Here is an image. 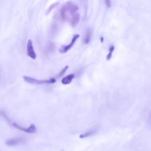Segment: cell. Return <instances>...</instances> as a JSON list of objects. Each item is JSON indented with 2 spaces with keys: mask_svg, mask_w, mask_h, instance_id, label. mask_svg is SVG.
<instances>
[{
  "mask_svg": "<svg viewBox=\"0 0 151 151\" xmlns=\"http://www.w3.org/2000/svg\"><path fill=\"white\" fill-rule=\"evenodd\" d=\"M79 9V7L73 2H68L66 5L63 6L61 8L60 14L63 20H67L68 15L73 16Z\"/></svg>",
  "mask_w": 151,
  "mask_h": 151,
  "instance_id": "6da1fadb",
  "label": "cell"
},
{
  "mask_svg": "<svg viewBox=\"0 0 151 151\" xmlns=\"http://www.w3.org/2000/svg\"><path fill=\"white\" fill-rule=\"evenodd\" d=\"M25 82L28 83L32 85H41L44 84H53L55 83L56 82V79L54 77H51L49 80H39L34 79L29 76H23Z\"/></svg>",
  "mask_w": 151,
  "mask_h": 151,
  "instance_id": "7a4b0ae2",
  "label": "cell"
},
{
  "mask_svg": "<svg viewBox=\"0 0 151 151\" xmlns=\"http://www.w3.org/2000/svg\"><path fill=\"white\" fill-rule=\"evenodd\" d=\"M13 126H14L15 127H16L17 129H19L20 131H23L26 133H34L36 132V127L35 126V125L34 124H31L30 125V126L27 127V128H25V127H23L20 125H18V124L14 123L13 124Z\"/></svg>",
  "mask_w": 151,
  "mask_h": 151,
  "instance_id": "3957f363",
  "label": "cell"
},
{
  "mask_svg": "<svg viewBox=\"0 0 151 151\" xmlns=\"http://www.w3.org/2000/svg\"><path fill=\"white\" fill-rule=\"evenodd\" d=\"M27 55L30 58H31L32 59L35 60V59H36L37 55H36V53L34 52V48H33V46L32 41L31 40H28V42H27Z\"/></svg>",
  "mask_w": 151,
  "mask_h": 151,
  "instance_id": "277c9868",
  "label": "cell"
},
{
  "mask_svg": "<svg viewBox=\"0 0 151 151\" xmlns=\"http://www.w3.org/2000/svg\"><path fill=\"white\" fill-rule=\"evenodd\" d=\"M80 37V35L79 34H76L74 35V36H73V39L71 41V43H70L69 45H66V46H63V47H62V48L59 50V51L61 53H65L66 52H67L70 49L73 45L74 44L76 41L77 40V39H79V37Z\"/></svg>",
  "mask_w": 151,
  "mask_h": 151,
  "instance_id": "5b68a950",
  "label": "cell"
},
{
  "mask_svg": "<svg viewBox=\"0 0 151 151\" xmlns=\"http://www.w3.org/2000/svg\"><path fill=\"white\" fill-rule=\"evenodd\" d=\"M23 142H24V139L21 137H18L8 139L6 141V145L8 146H16L18 144H22Z\"/></svg>",
  "mask_w": 151,
  "mask_h": 151,
  "instance_id": "8992f818",
  "label": "cell"
},
{
  "mask_svg": "<svg viewBox=\"0 0 151 151\" xmlns=\"http://www.w3.org/2000/svg\"><path fill=\"white\" fill-rule=\"evenodd\" d=\"M75 77V75L74 74H70L65 77H64L62 80H61V82L63 85H67L70 84L72 82V80L74 79V78Z\"/></svg>",
  "mask_w": 151,
  "mask_h": 151,
  "instance_id": "52a82bcc",
  "label": "cell"
},
{
  "mask_svg": "<svg viewBox=\"0 0 151 151\" xmlns=\"http://www.w3.org/2000/svg\"><path fill=\"white\" fill-rule=\"evenodd\" d=\"M80 20V16L79 13H74L70 18V23L73 27H75L77 25Z\"/></svg>",
  "mask_w": 151,
  "mask_h": 151,
  "instance_id": "ba28073f",
  "label": "cell"
},
{
  "mask_svg": "<svg viewBox=\"0 0 151 151\" xmlns=\"http://www.w3.org/2000/svg\"><path fill=\"white\" fill-rule=\"evenodd\" d=\"M97 129H93V130H90L83 134H82L80 135V138L81 139H83V138H86V137H87L89 136H92L95 135L96 132H97Z\"/></svg>",
  "mask_w": 151,
  "mask_h": 151,
  "instance_id": "9c48e42d",
  "label": "cell"
},
{
  "mask_svg": "<svg viewBox=\"0 0 151 151\" xmlns=\"http://www.w3.org/2000/svg\"><path fill=\"white\" fill-rule=\"evenodd\" d=\"M91 37V31L90 30L88 29L86 31L85 39V44H88L90 41Z\"/></svg>",
  "mask_w": 151,
  "mask_h": 151,
  "instance_id": "30bf717a",
  "label": "cell"
},
{
  "mask_svg": "<svg viewBox=\"0 0 151 151\" xmlns=\"http://www.w3.org/2000/svg\"><path fill=\"white\" fill-rule=\"evenodd\" d=\"M114 50V45H110V47H109V53L108 55L107 56V60H110V59H111L112 56V53H113Z\"/></svg>",
  "mask_w": 151,
  "mask_h": 151,
  "instance_id": "8fae6325",
  "label": "cell"
},
{
  "mask_svg": "<svg viewBox=\"0 0 151 151\" xmlns=\"http://www.w3.org/2000/svg\"><path fill=\"white\" fill-rule=\"evenodd\" d=\"M68 68V66H66V67H64L62 70L61 72L59 73V75L57 76V77H62V76L64 74V73H66V72Z\"/></svg>",
  "mask_w": 151,
  "mask_h": 151,
  "instance_id": "7c38bea8",
  "label": "cell"
},
{
  "mask_svg": "<svg viewBox=\"0 0 151 151\" xmlns=\"http://www.w3.org/2000/svg\"><path fill=\"white\" fill-rule=\"evenodd\" d=\"M105 3H106V6H107L108 7H111L110 0H105Z\"/></svg>",
  "mask_w": 151,
  "mask_h": 151,
  "instance_id": "4fadbf2b",
  "label": "cell"
},
{
  "mask_svg": "<svg viewBox=\"0 0 151 151\" xmlns=\"http://www.w3.org/2000/svg\"><path fill=\"white\" fill-rule=\"evenodd\" d=\"M149 122L150 123V124L151 125V112L149 114Z\"/></svg>",
  "mask_w": 151,
  "mask_h": 151,
  "instance_id": "5bb4252c",
  "label": "cell"
},
{
  "mask_svg": "<svg viewBox=\"0 0 151 151\" xmlns=\"http://www.w3.org/2000/svg\"><path fill=\"white\" fill-rule=\"evenodd\" d=\"M100 40H101V41H102V42L103 41V37H101V38H100Z\"/></svg>",
  "mask_w": 151,
  "mask_h": 151,
  "instance_id": "9a60e30c",
  "label": "cell"
}]
</instances>
